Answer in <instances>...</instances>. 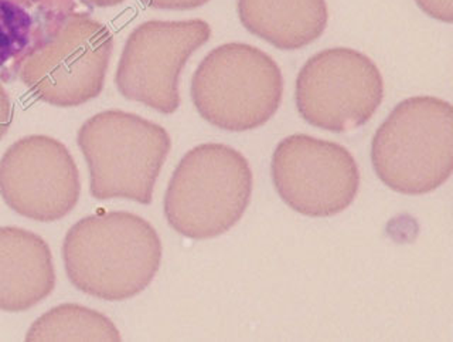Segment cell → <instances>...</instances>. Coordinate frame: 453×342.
<instances>
[{
	"mask_svg": "<svg viewBox=\"0 0 453 342\" xmlns=\"http://www.w3.org/2000/svg\"><path fill=\"white\" fill-rule=\"evenodd\" d=\"M54 285L53 256L44 239L25 229L0 228V310H28Z\"/></svg>",
	"mask_w": 453,
	"mask_h": 342,
	"instance_id": "8fae6325",
	"label": "cell"
},
{
	"mask_svg": "<svg viewBox=\"0 0 453 342\" xmlns=\"http://www.w3.org/2000/svg\"><path fill=\"white\" fill-rule=\"evenodd\" d=\"M13 121V105L4 87L0 84V141L6 136Z\"/></svg>",
	"mask_w": 453,
	"mask_h": 342,
	"instance_id": "e0dca14e",
	"label": "cell"
},
{
	"mask_svg": "<svg viewBox=\"0 0 453 342\" xmlns=\"http://www.w3.org/2000/svg\"><path fill=\"white\" fill-rule=\"evenodd\" d=\"M252 193V171L242 153L224 144L188 151L165 195L169 225L188 239H214L237 225Z\"/></svg>",
	"mask_w": 453,
	"mask_h": 342,
	"instance_id": "3957f363",
	"label": "cell"
},
{
	"mask_svg": "<svg viewBox=\"0 0 453 342\" xmlns=\"http://www.w3.org/2000/svg\"><path fill=\"white\" fill-rule=\"evenodd\" d=\"M375 174L389 190L425 195L438 190L453 171V108L438 97L401 101L372 141Z\"/></svg>",
	"mask_w": 453,
	"mask_h": 342,
	"instance_id": "7a4b0ae2",
	"label": "cell"
},
{
	"mask_svg": "<svg viewBox=\"0 0 453 342\" xmlns=\"http://www.w3.org/2000/svg\"><path fill=\"white\" fill-rule=\"evenodd\" d=\"M77 141L88 165L92 197L152 204L156 181L172 148L166 129L139 115L108 110L87 120Z\"/></svg>",
	"mask_w": 453,
	"mask_h": 342,
	"instance_id": "277c9868",
	"label": "cell"
},
{
	"mask_svg": "<svg viewBox=\"0 0 453 342\" xmlns=\"http://www.w3.org/2000/svg\"><path fill=\"white\" fill-rule=\"evenodd\" d=\"M26 341H120V334L104 314L63 304L35 321Z\"/></svg>",
	"mask_w": 453,
	"mask_h": 342,
	"instance_id": "5bb4252c",
	"label": "cell"
},
{
	"mask_svg": "<svg viewBox=\"0 0 453 342\" xmlns=\"http://www.w3.org/2000/svg\"><path fill=\"white\" fill-rule=\"evenodd\" d=\"M63 259L75 289L106 301H122L152 283L162 261V242L138 214H92L68 230Z\"/></svg>",
	"mask_w": 453,
	"mask_h": 342,
	"instance_id": "6da1fadb",
	"label": "cell"
},
{
	"mask_svg": "<svg viewBox=\"0 0 453 342\" xmlns=\"http://www.w3.org/2000/svg\"><path fill=\"white\" fill-rule=\"evenodd\" d=\"M112 49V33L105 25L74 12L60 32L23 63L19 77L37 100L77 107L103 91Z\"/></svg>",
	"mask_w": 453,
	"mask_h": 342,
	"instance_id": "52a82bcc",
	"label": "cell"
},
{
	"mask_svg": "<svg viewBox=\"0 0 453 342\" xmlns=\"http://www.w3.org/2000/svg\"><path fill=\"white\" fill-rule=\"evenodd\" d=\"M80 193L74 158L51 136L19 139L0 159V197L20 216L60 221L74 209Z\"/></svg>",
	"mask_w": 453,
	"mask_h": 342,
	"instance_id": "30bf717a",
	"label": "cell"
},
{
	"mask_svg": "<svg viewBox=\"0 0 453 342\" xmlns=\"http://www.w3.org/2000/svg\"><path fill=\"white\" fill-rule=\"evenodd\" d=\"M248 32L280 51H297L322 36L329 23L326 0H238Z\"/></svg>",
	"mask_w": 453,
	"mask_h": 342,
	"instance_id": "4fadbf2b",
	"label": "cell"
},
{
	"mask_svg": "<svg viewBox=\"0 0 453 342\" xmlns=\"http://www.w3.org/2000/svg\"><path fill=\"white\" fill-rule=\"evenodd\" d=\"M384 98V80L372 58L349 47L311 56L297 74V113L325 131H354L367 124Z\"/></svg>",
	"mask_w": 453,
	"mask_h": 342,
	"instance_id": "8992f818",
	"label": "cell"
},
{
	"mask_svg": "<svg viewBox=\"0 0 453 342\" xmlns=\"http://www.w3.org/2000/svg\"><path fill=\"white\" fill-rule=\"evenodd\" d=\"M283 77L261 49L221 44L205 56L191 80V100L200 117L224 131L258 128L280 110Z\"/></svg>",
	"mask_w": 453,
	"mask_h": 342,
	"instance_id": "5b68a950",
	"label": "cell"
},
{
	"mask_svg": "<svg viewBox=\"0 0 453 342\" xmlns=\"http://www.w3.org/2000/svg\"><path fill=\"white\" fill-rule=\"evenodd\" d=\"M210 37L211 27L203 19L142 23L127 37L120 56L115 75L119 93L162 114H173L180 105L181 70Z\"/></svg>",
	"mask_w": 453,
	"mask_h": 342,
	"instance_id": "ba28073f",
	"label": "cell"
},
{
	"mask_svg": "<svg viewBox=\"0 0 453 342\" xmlns=\"http://www.w3.org/2000/svg\"><path fill=\"white\" fill-rule=\"evenodd\" d=\"M415 4L425 15L438 22L448 25L453 22V0H415Z\"/></svg>",
	"mask_w": 453,
	"mask_h": 342,
	"instance_id": "9a60e30c",
	"label": "cell"
},
{
	"mask_svg": "<svg viewBox=\"0 0 453 342\" xmlns=\"http://www.w3.org/2000/svg\"><path fill=\"white\" fill-rule=\"evenodd\" d=\"M85 4H89L96 8H112L117 4H122L125 0H84Z\"/></svg>",
	"mask_w": 453,
	"mask_h": 342,
	"instance_id": "ac0fdd59",
	"label": "cell"
},
{
	"mask_svg": "<svg viewBox=\"0 0 453 342\" xmlns=\"http://www.w3.org/2000/svg\"><path fill=\"white\" fill-rule=\"evenodd\" d=\"M280 199L309 218H330L357 197L360 172L350 151L306 134L283 138L271 164Z\"/></svg>",
	"mask_w": 453,
	"mask_h": 342,
	"instance_id": "9c48e42d",
	"label": "cell"
},
{
	"mask_svg": "<svg viewBox=\"0 0 453 342\" xmlns=\"http://www.w3.org/2000/svg\"><path fill=\"white\" fill-rule=\"evenodd\" d=\"M75 0H0V80L18 79L21 66L60 32Z\"/></svg>",
	"mask_w": 453,
	"mask_h": 342,
	"instance_id": "7c38bea8",
	"label": "cell"
},
{
	"mask_svg": "<svg viewBox=\"0 0 453 342\" xmlns=\"http://www.w3.org/2000/svg\"><path fill=\"white\" fill-rule=\"evenodd\" d=\"M148 8L160 9V11H191L202 8L210 0H141Z\"/></svg>",
	"mask_w": 453,
	"mask_h": 342,
	"instance_id": "2e32d148",
	"label": "cell"
}]
</instances>
